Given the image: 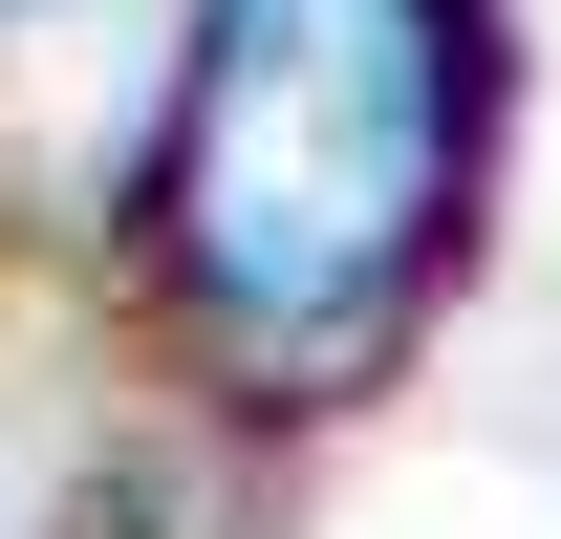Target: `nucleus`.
<instances>
[{
  "label": "nucleus",
  "mask_w": 561,
  "mask_h": 539,
  "mask_svg": "<svg viewBox=\"0 0 561 539\" xmlns=\"http://www.w3.org/2000/svg\"><path fill=\"white\" fill-rule=\"evenodd\" d=\"M476 130H496V0H195L130 173L151 280L195 302L216 367L367 389L476 238Z\"/></svg>",
  "instance_id": "nucleus-1"
},
{
  "label": "nucleus",
  "mask_w": 561,
  "mask_h": 539,
  "mask_svg": "<svg viewBox=\"0 0 561 539\" xmlns=\"http://www.w3.org/2000/svg\"><path fill=\"white\" fill-rule=\"evenodd\" d=\"M0 22H44V0H0Z\"/></svg>",
  "instance_id": "nucleus-2"
}]
</instances>
